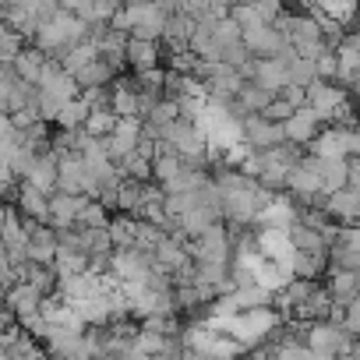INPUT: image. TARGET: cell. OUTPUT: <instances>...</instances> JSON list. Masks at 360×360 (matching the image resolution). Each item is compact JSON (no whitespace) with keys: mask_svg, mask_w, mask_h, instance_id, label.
<instances>
[{"mask_svg":"<svg viewBox=\"0 0 360 360\" xmlns=\"http://www.w3.org/2000/svg\"><path fill=\"white\" fill-rule=\"evenodd\" d=\"M290 244H293V251H318V255H328V244H325L321 230L304 226V223H293V226H290Z\"/></svg>","mask_w":360,"mask_h":360,"instance_id":"cell-24","label":"cell"},{"mask_svg":"<svg viewBox=\"0 0 360 360\" xmlns=\"http://www.w3.org/2000/svg\"><path fill=\"white\" fill-rule=\"evenodd\" d=\"M166 237V230L159 226V223H152V219H141L138 216V226H134V248H141V251H155V244Z\"/></svg>","mask_w":360,"mask_h":360,"instance_id":"cell-33","label":"cell"},{"mask_svg":"<svg viewBox=\"0 0 360 360\" xmlns=\"http://www.w3.org/2000/svg\"><path fill=\"white\" fill-rule=\"evenodd\" d=\"M195 25H198V18H195L191 11H173V15H166L162 43H166V46H188V43H191Z\"/></svg>","mask_w":360,"mask_h":360,"instance_id":"cell-21","label":"cell"},{"mask_svg":"<svg viewBox=\"0 0 360 360\" xmlns=\"http://www.w3.org/2000/svg\"><path fill=\"white\" fill-rule=\"evenodd\" d=\"M25 36L11 25V22H4V18H0V60H8V64H15V57L25 50Z\"/></svg>","mask_w":360,"mask_h":360,"instance_id":"cell-29","label":"cell"},{"mask_svg":"<svg viewBox=\"0 0 360 360\" xmlns=\"http://www.w3.org/2000/svg\"><path fill=\"white\" fill-rule=\"evenodd\" d=\"M25 180H29L32 188H39V191L53 195V191H57V152H53V148L36 152V159H32V166H29Z\"/></svg>","mask_w":360,"mask_h":360,"instance_id":"cell-15","label":"cell"},{"mask_svg":"<svg viewBox=\"0 0 360 360\" xmlns=\"http://www.w3.org/2000/svg\"><path fill=\"white\" fill-rule=\"evenodd\" d=\"M297 223V205L290 202V195L286 191H279L265 209H258L255 212V230H290Z\"/></svg>","mask_w":360,"mask_h":360,"instance_id":"cell-10","label":"cell"},{"mask_svg":"<svg viewBox=\"0 0 360 360\" xmlns=\"http://www.w3.org/2000/svg\"><path fill=\"white\" fill-rule=\"evenodd\" d=\"M106 223H110V209H106L99 198H85V205H82L75 226H106Z\"/></svg>","mask_w":360,"mask_h":360,"instance_id":"cell-35","label":"cell"},{"mask_svg":"<svg viewBox=\"0 0 360 360\" xmlns=\"http://www.w3.org/2000/svg\"><path fill=\"white\" fill-rule=\"evenodd\" d=\"M223 216L219 212H212V209H205V205H191V209H184V212H180L176 216V230L180 233H184L188 240H195L198 233H205L212 223H219Z\"/></svg>","mask_w":360,"mask_h":360,"instance_id":"cell-20","label":"cell"},{"mask_svg":"<svg viewBox=\"0 0 360 360\" xmlns=\"http://www.w3.org/2000/svg\"><path fill=\"white\" fill-rule=\"evenodd\" d=\"M134 226H138V216H131V212H117V216H110L106 230H110L113 248H131V244H134Z\"/></svg>","mask_w":360,"mask_h":360,"instance_id":"cell-28","label":"cell"},{"mask_svg":"<svg viewBox=\"0 0 360 360\" xmlns=\"http://www.w3.org/2000/svg\"><path fill=\"white\" fill-rule=\"evenodd\" d=\"M314 68H318V78H335V68H339V60H335V50H321L318 57H314Z\"/></svg>","mask_w":360,"mask_h":360,"instance_id":"cell-41","label":"cell"},{"mask_svg":"<svg viewBox=\"0 0 360 360\" xmlns=\"http://www.w3.org/2000/svg\"><path fill=\"white\" fill-rule=\"evenodd\" d=\"M349 339H353V335L342 328V321H332V318L307 321V328H304V342L311 346L314 360H321V356H335V353H346Z\"/></svg>","mask_w":360,"mask_h":360,"instance_id":"cell-3","label":"cell"},{"mask_svg":"<svg viewBox=\"0 0 360 360\" xmlns=\"http://www.w3.org/2000/svg\"><path fill=\"white\" fill-rule=\"evenodd\" d=\"M117 166H120V173H124V176L152 180V159H148V155H141L138 148H134V152H127L124 159H117Z\"/></svg>","mask_w":360,"mask_h":360,"instance_id":"cell-32","label":"cell"},{"mask_svg":"<svg viewBox=\"0 0 360 360\" xmlns=\"http://www.w3.org/2000/svg\"><path fill=\"white\" fill-rule=\"evenodd\" d=\"M89 36V25L78 18V15H71V11H64V8H57L39 29H36V36H32V43L46 53V57H60L68 46H75V43H82Z\"/></svg>","mask_w":360,"mask_h":360,"instance_id":"cell-1","label":"cell"},{"mask_svg":"<svg viewBox=\"0 0 360 360\" xmlns=\"http://www.w3.org/2000/svg\"><path fill=\"white\" fill-rule=\"evenodd\" d=\"M325 286H328V293H332L335 304H349V300L360 293V269L328 265V269H325Z\"/></svg>","mask_w":360,"mask_h":360,"instance_id":"cell-13","label":"cell"},{"mask_svg":"<svg viewBox=\"0 0 360 360\" xmlns=\"http://www.w3.org/2000/svg\"><path fill=\"white\" fill-rule=\"evenodd\" d=\"M293 110H297V106H293V103H290L286 96H279V92H276V96H272V103L265 106V117H269V120H279V124H283V120H286V117H290Z\"/></svg>","mask_w":360,"mask_h":360,"instance_id":"cell-39","label":"cell"},{"mask_svg":"<svg viewBox=\"0 0 360 360\" xmlns=\"http://www.w3.org/2000/svg\"><path fill=\"white\" fill-rule=\"evenodd\" d=\"M155 64H162V43L131 36L127 39V71H148Z\"/></svg>","mask_w":360,"mask_h":360,"instance_id":"cell-18","label":"cell"},{"mask_svg":"<svg viewBox=\"0 0 360 360\" xmlns=\"http://www.w3.org/2000/svg\"><path fill=\"white\" fill-rule=\"evenodd\" d=\"M240 134H244V145L248 148H269V145H279L286 134H283V124L279 120H269L265 113H248L240 120Z\"/></svg>","mask_w":360,"mask_h":360,"instance_id":"cell-8","label":"cell"},{"mask_svg":"<svg viewBox=\"0 0 360 360\" xmlns=\"http://www.w3.org/2000/svg\"><path fill=\"white\" fill-rule=\"evenodd\" d=\"M113 127H117V113H113L110 106H106V110H89V117H85V131H89V134L106 138Z\"/></svg>","mask_w":360,"mask_h":360,"instance_id":"cell-34","label":"cell"},{"mask_svg":"<svg viewBox=\"0 0 360 360\" xmlns=\"http://www.w3.org/2000/svg\"><path fill=\"white\" fill-rule=\"evenodd\" d=\"M15 205H18L22 216L39 219V223H50V195L39 191V188H32L29 180H22V184H18V191H15Z\"/></svg>","mask_w":360,"mask_h":360,"instance_id":"cell-16","label":"cell"},{"mask_svg":"<svg viewBox=\"0 0 360 360\" xmlns=\"http://www.w3.org/2000/svg\"><path fill=\"white\" fill-rule=\"evenodd\" d=\"M244 46L251 50V57H279L290 46V36L269 22H258V25L244 29Z\"/></svg>","mask_w":360,"mask_h":360,"instance_id":"cell-7","label":"cell"},{"mask_svg":"<svg viewBox=\"0 0 360 360\" xmlns=\"http://www.w3.org/2000/svg\"><path fill=\"white\" fill-rule=\"evenodd\" d=\"M314 78H318L314 60H307V57H293V60H290V82H293V85H304V89H307Z\"/></svg>","mask_w":360,"mask_h":360,"instance_id":"cell-36","label":"cell"},{"mask_svg":"<svg viewBox=\"0 0 360 360\" xmlns=\"http://www.w3.org/2000/svg\"><path fill=\"white\" fill-rule=\"evenodd\" d=\"M78 96L89 103V110H106L110 99H113V82H110V85H89V89H82Z\"/></svg>","mask_w":360,"mask_h":360,"instance_id":"cell-37","label":"cell"},{"mask_svg":"<svg viewBox=\"0 0 360 360\" xmlns=\"http://www.w3.org/2000/svg\"><path fill=\"white\" fill-rule=\"evenodd\" d=\"M85 117H89V103H85L82 96H75V99H68V103L60 106L53 127H85Z\"/></svg>","mask_w":360,"mask_h":360,"instance_id":"cell-31","label":"cell"},{"mask_svg":"<svg viewBox=\"0 0 360 360\" xmlns=\"http://www.w3.org/2000/svg\"><path fill=\"white\" fill-rule=\"evenodd\" d=\"M251 4H255V11L262 15V22H269V25H272V22H276V18L286 11V8H283L286 0H251Z\"/></svg>","mask_w":360,"mask_h":360,"instance_id":"cell-40","label":"cell"},{"mask_svg":"<svg viewBox=\"0 0 360 360\" xmlns=\"http://www.w3.org/2000/svg\"><path fill=\"white\" fill-rule=\"evenodd\" d=\"M325 212H328V219H335V223H353L356 216H360V202H356V191L346 184V188H339V191H328L325 195V205H321Z\"/></svg>","mask_w":360,"mask_h":360,"instance_id":"cell-17","label":"cell"},{"mask_svg":"<svg viewBox=\"0 0 360 360\" xmlns=\"http://www.w3.org/2000/svg\"><path fill=\"white\" fill-rule=\"evenodd\" d=\"M272 96H276V92L262 89L258 82H244V89L237 92V99H240V106H244L248 113H265V106L272 103Z\"/></svg>","mask_w":360,"mask_h":360,"instance_id":"cell-30","label":"cell"},{"mask_svg":"<svg viewBox=\"0 0 360 360\" xmlns=\"http://www.w3.org/2000/svg\"><path fill=\"white\" fill-rule=\"evenodd\" d=\"M89 195H71V191H53L50 195V226L64 230V226H75L78 223V212L85 205Z\"/></svg>","mask_w":360,"mask_h":360,"instance_id":"cell-14","label":"cell"},{"mask_svg":"<svg viewBox=\"0 0 360 360\" xmlns=\"http://www.w3.org/2000/svg\"><path fill=\"white\" fill-rule=\"evenodd\" d=\"M138 138H141V117H117V127L106 134V152L113 159H124L127 152L138 148Z\"/></svg>","mask_w":360,"mask_h":360,"instance_id":"cell-12","label":"cell"},{"mask_svg":"<svg viewBox=\"0 0 360 360\" xmlns=\"http://www.w3.org/2000/svg\"><path fill=\"white\" fill-rule=\"evenodd\" d=\"M353 226H360V216H356V219H353Z\"/></svg>","mask_w":360,"mask_h":360,"instance_id":"cell-43","label":"cell"},{"mask_svg":"<svg viewBox=\"0 0 360 360\" xmlns=\"http://www.w3.org/2000/svg\"><path fill=\"white\" fill-rule=\"evenodd\" d=\"M233 4H237V0H233Z\"/></svg>","mask_w":360,"mask_h":360,"instance_id":"cell-44","label":"cell"},{"mask_svg":"<svg viewBox=\"0 0 360 360\" xmlns=\"http://www.w3.org/2000/svg\"><path fill=\"white\" fill-rule=\"evenodd\" d=\"M325 127V120L304 103V106H297L286 120H283V134H286V141H293V145H304L307 148V141L318 134Z\"/></svg>","mask_w":360,"mask_h":360,"instance_id":"cell-11","label":"cell"},{"mask_svg":"<svg viewBox=\"0 0 360 360\" xmlns=\"http://www.w3.org/2000/svg\"><path fill=\"white\" fill-rule=\"evenodd\" d=\"M307 152H311V155H321V159H342V155H349V127H342V124H325V127L307 141Z\"/></svg>","mask_w":360,"mask_h":360,"instance_id":"cell-9","label":"cell"},{"mask_svg":"<svg viewBox=\"0 0 360 360\" xmlns=\"http://www.w3.org/2000/svg\"><path fill=\"white\" fill-rule=\"evenodd\" d=\"M328 269V255L318 251H293V276L300 279H321Z\"/></svg>","mask_w":360,"mask_h":360,"instance_id":"cell-25","label":"cell"},{"mask_svg":"<svg viewBox=\"0 0 360 360\" xmlns=\"http://www.w3.org/2000/svg\"><path fill=\"white\" fill-rule=\"evenodd\" d=\"M248 60H251V50L244 46V39H237V43H226V46H223V64H230V68H237V71H240Z\"/></svg>","mask_w":360,"mask_h":360,"instance_id":"cell-38","label":"cell"},{"mask_svg":"<svg viewBox=\"0 0 360 360\" xmlns=\"http://www.w3.org/2000/svg\"><path fill=\"white\" fill-rule=\"evenodd\" d=\"M85 180H89V169H85V155H82V148L57 152V191L85 195Z\"/></svg>","mask_w":360,"mask_h":360,"instance_id":"cell-6","label":"cell"},{"mask_svg":"<svg viewBox=\"0 0 360 360\" xmlns=\"http://www.w3.org/2000/svg\"><path fill=\"white\" fill-rule=\"evenodd\" d=\"M346 99H349V89H342V85H335V82H328V78H314V82L307 85V106H311L325 124L335 120V113L342 110Z\"/></svg>","mask_w":360,"mask_h":360,"instance_id":"cell-5","label":"cell"},{"mask_svg":"<svg viewBox=\"0 0 360 360\" xmlns=\"http://www.w3.org/2000/svg\"><path fill=\"white\" fill-rule=\"evenodd\" d=\"M141 195H145V180H134V176H124L117 184V212H138L141 205Z\"/></svg>","mask_w":360,"mask_h":360,"instance_id":"cell-26","label":"cell"},{"mask_svg":"<svg viewBox=\"0 0 360 360\" xmlns=\"http://www.w3.org/2000/svg\"><path fill=\"white\" fill-rule=\"evenodd\" d=\"M75 78H78V85H82V89H89V85H110V82L117 78V71H113L103 57H96V60H89L85 68H78V71H75Z\"/></svg>","mask_w":360,"mask_h":360,"instance_id":"cell-27","label":"cell"},{"mask_svg":"<svg viewBox=\"0 0 360 360\" xmlns=\"http://www.w3.org/2000/svg\"><path fill=\"white\" fill-rule=\"evenodd\" d=\"M43 64H46V53L36 46V43H25V50L15 57V71H18V78H25V82H39V71H43Z\"/></svg>","mask_w":360,"mask_h":360,"instance_id":"cell-23","label":"cell"},{"mask_svg":"<svg viewBox=\"0 0 360 360\" xmlns=\"http://www.w3.org/2000/svg\"><path fill=\"white\" fill-rule=\"evenodd\" d=\"M332 314V293H328V286H314L297 307H293V314L290 318H297V321H321V318H328Z\"/></svg>","mask_w":360,"mask_h":360,"instance_id":"cell-19","label":"cell"},{"mask_svg":"<svg viewBox=\"0 0 360 360\" xmlns=\"http://www.w3.org/2000/svg\"><path fill=\"white\" fill-rule=\"evenodd\" d=\"M279 325H283V314H279L272 304H262V307H251V311H240V314H237L233 339H240V342L251 349L255 342H262L265 335H272Z\"/></svg>","mask_w":360,"mask_h":360,"instance_id":"cell-2","label":"cell"},{"mask_svg":"<svg viewBox=\"0 0 360 360\" xmlns=\"http://www.w3.org/2000/svg\"><path fill=\"white\" fill-rule=\"evenodd\" d=\"M191 258H198V262H226V265H230V258H233V240H230V230H226L223 219L212 223L205 233H198V237L191 240Z\"/></svg>","mask_w":360,"mask_h":360,"instance_id":"cell-4","label":"cell"},{"mask_svg":"<svg viewBox=\"0 0 360 360\" xmlns=\"http://www.w3.org/2000/svg\"><path fill=\"white\" fill-rule=\"evenodd\" d=\"M349 184V155L342 159H321V191H339Z\"/></svg>","mask_w":360,"mask_h":360,"instance_id":"cell-22","label":"cell"},{"mask_svg":"<svg viewBox=\"0 0 360 360\" xmlns=\"http://www.w3.org/2000/svg\"><path fill=\"white\" fill-rule=\"evenodd\" d=\"M60 8H64V11H71V15H78V11L85 8V0H60Z\"/></svg>","mask_w":360,"mask_h":360,"instance_id":"cell-42","label":"cell"}]
</instances>
